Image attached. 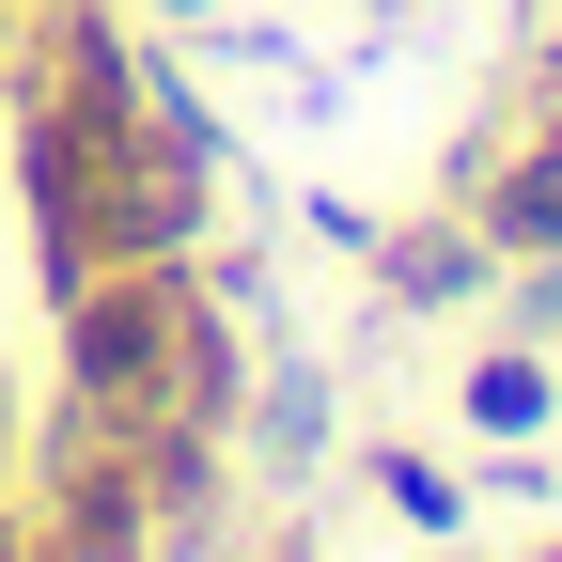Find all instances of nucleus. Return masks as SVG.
Listing matches in <instances>:
<instances>
[{"mask_svg":"<svg viewBox=\"0 0 562 562\" xmlns=\"http://www.w3.org/2000/svg\"><path fill=\"white\" fill-rule=\"evenodd\" d=\"M32 220H47V281L79 297V281L110 266H172L203 235V172H220V140H203V110L172 79H140V63L63 16L32 47Z\"/></svg>","mask_w":562,"mask_h":562,"instance_id":"f257e3e1","label":"nucleus"},{"mask_svg":"<svg viewBox=\"0 0 562 562\" xmlns=\"http://www.w3.org/2000/svg\"><path fill=\"white\" fill-rule=\"evenodd\" d=\"M188 16H203V0H188Z\"/></svg>","mask_w":562,"mask_h":562,"instance_id":"39448f33","label":"nucleus"},{"mask_svg":"<svg viewBox=\"0 0 562 562\" xmlns=\"http://www.w3.org/2000/svg\"><path fill=\"white\" fill-rule=\"evenodd\" d=\"M469 235L501 250V266H531V250H562V125L531 140L516 172H469Z\"/></svg>","mask_w":562,"mask_h":562,"instance_id":"f03ea898","label":"nucleus"},{"mask_svg":"<svg viewBox=\"0 0 562 562\" xmlns=\"http://www.w3.org/2000/svg\"><path fill=\"white\" fill-rule=\"evenodd\" d=\"M547 406H562V375H547V360H484V375H469V422H484V438H531Z\"/></svg>","mask_w":562,"mask_h":562,"instance_id":"7ed1b4c3","label":"nucleus"},{"mask_svg":"<svg viewBox=\"0 0 562 562\" xmlns=\"http://www.w3.org/2000/svg\"><path fill=\"white\" fill-rule=\"evenodd\" d=\"M375 484H391V516H406V531H453V516H469V484H438L422 453H375Z\"/></svg>","mask_w":562,"mask_h":562,"instance_id":"20e7f679","label":"nucleus"}]
</instances>
